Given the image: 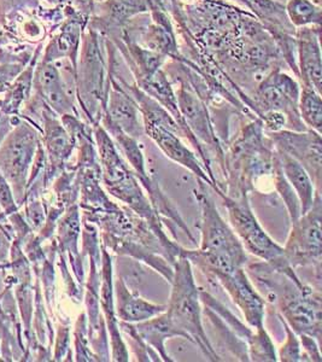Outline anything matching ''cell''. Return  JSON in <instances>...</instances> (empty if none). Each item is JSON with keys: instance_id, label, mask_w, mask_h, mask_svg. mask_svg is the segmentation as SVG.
<instances>
[{"instance_id": "1", "label": "cell", "mask_w": 322, "mask_h": 362, "mask_svg": "<svg viewBox=\"0 0 322 362\" xmlns=\"http://www.w3.org/2000/svg\"><path fill=\"white\" fill-rule=\"evenodd\" d=\"M202 180L196 191L202 209V243L198 250L180 249L182 256L197 264L201 271L210 276L215 272H226L244 267L248 261L245 247L228 223L216 209L213 198L208 194Z\"/></svg>"}, {"instance_id": "2", "label": "cell", "mask_w": 322, "mask_h": 362, "mask_svg": "<svg viewBox=\"0 0 322 362\" xmlns=\"http://www.w3.org/2000/svg\"><path fill=\"white\" fill-rule=\"evenodd\" d=\"M97 143L100 148V168L103 181L107 191L114 197L120 199L121 202L127 206L136 213L139 218L149 225L155 235L160 239L162 245L173 259V264L179 256L181 247L172 243L168 237L162 230V221L156 209L149 197L145 196L143 189L139 186V179L136 177L133 169L129 168L127 163L122 160L112 143L110 136L103 128H98L97 132Z\"/></svg>"}, {"instance_id": "3", "label": "cell", "mask_w": 322, "mask_h": 362, "mask_svg": "<svg viewBox=\"0 0 322 362\" xmlns=\"http://www.w3.org/2000/svg\"><path fill=\"white\" fill-rule=\"evenodd\" d=\"M173 267L172 293L165 314L209 360L221 361L222 358L216 354L203 329L201 291L194 281L190 259L179 254Z\"/></svg>"}, {"instance_id": "4", "label": "cell", "mask_w": 322, "mask_h": 362, "mask_svg": "<svg viewBox=\"0 0 322 362\" xmlns=\"http://www.w3.org/2000/svg\"><path fill=\"white\" fill-rule=\"evenodd\" d=\"M145 127L155 143L170 160L190 169L199 180L211 186L219 194L220 191L211 180L207 169L199 158L205 157V153L190 134L168 112L156 104H144Z\"/></svg>"}, {"instance_id": "5", "label": "cell", "mask_w": 322, "mask_h": 362, "mask_svg": "<svg viewBox=\"0 0 322 362\" xmlns=\"http://www.w3.org/2000/svg\"><path fill=\"white\" fill-rule=\"evenodd\" d=\"M221 197L223 198L225 206L227 208L233 230L236 232L243 247L254 255L266 261V264L272 266L278 272L284 273L296 281H301L294 268L289 264L284 247L275 243L267 235V232L262 228L256 216L252 213L248 194L233 198L222 194Z\"/></svg>"}, {"instance_id": "6", "label": "cell", "mask_w": 322, "mask_h": 362, "mask_svg": "<svg viewBox=\"0 0 322 362\" xmlns=\"http://www.w3.org/2000/svg\"><path fill=\"white\" fill-rule=\"evenodd\" d=\"M321 192L316 191L311 208L292 223V230L284 247L286 257L294 269L304 266L321 269Z\"/></svg>"}, {"instance_id": "7", "label": "cell", "mask_w": 322, "mask_h": 362, "mask_svg": "<svg viewBox=\"0 0 322 362\" xmlns=\"http://www.w3.org/2000/svg\"><path fill=\"white\" fill-rule=\"evenodd\" d=\"M37 133L27 124L17 126L0 148V170L11 182L17 201L23 194L29 165L37 146Z\"/></svg>"}, {"instance_id": "8", "label": "cell", "mask_w": 322, "mask_h": 362, "mask_svg": "<svg viewBox=\"0 0 322 362\" xmlns=\"http://www.w3.org/2000/svg\"><path fill=\"white\" fill-rule=\"evenodd\" d=\"M274 148L287 153L299 162L314 182L315 189L321 192L322 151L320 133L273 132L270 136Z\"/></svg>"}, {"instance_id": "9", "label": "cell", "mask_w": 322, "mask_h": 362, "mask_svg": "<svg viewBox=\"0 0 322 362\" xmlns=\"http://www.w3.org/2000/svg\"><path fill=\"white\" fill-rule=\"evenodd\" d=\"M110 133L117 140L121 150L124 151V156L127 157V160L132 165V169L139 181H141V184H143L146 191L149 192V199L153 203V208L156 209L158 214L165 215V218H169L172 223L182 228L184 232L190 237L191 240L194 242V238L191 235L189 227H186L184 220L180 218L178 211L174 209V206L170 204L169 201L167 199L165 194H162L160 187L155 182H153L149 174H146L144 156H143L139 145L136 143V138L127 136V134H124V133L114 127H110Z\"/></svg>"}, {"instance_id": "10", "label": "cell", "mask_w": 322, "mask_h": 362, "mask_svg": "<svg viewBox=\"0 0 322 362\" xmlns=\"http://www.w3.org/2000/svg\"><path fill=\"white\" fill-rule=\"evenodd\" d=\"M209 278L217 279L233 302L243 312L244 317L254 329L265 327V300L257 293L243 267L232 271L215 272Z\"/></svg>"}, {"instance_id": "11", "label": "cell", "mask_w": 322, "mask_h": 362, "mask_svg": "<svg viewBox=\"0 0 322 362\" xmlns=\"http://www.w3.org/2000/svg\"><path fill=\"white\" fill-rule=\"evenodd\" d=\"M180 110L182 112V119L185 121L187 128L190 132L193 134L194 138L198 140L199 144L204 148V146H209L217 157L221 167H223V153L222 146L219 143V140L213 132L210 122L208 119V114L205 109L198 99L194 98V95L181 92L180 93ZM205 150V148H204Z\"/></svg>"}, {"instance_id": "12", "label": "cell", "mask_w": 322, "mask_h": 362, "mask_svg": "<svg viewBox=\"0 0 322 362\" xmlns=\"http://www.w3.org/2000/svg\"><path fill=\"white\" fill-rule=\"evenodd\" d=\"M112 290L115 297V313L117 314L119 320L124 322L136 324L149 320L151 317H157L167 310V305H155L149 300L136 296V293L129 290L122 278L116 279L115 284L112 285Z\"/></svg>"}, {"instance_id": "13", "label": "cell", "mask_w": 322, "mask_h": 362, "mask_svg": "<svg viewBox=\"0 0 322 362\" xmlns=\"http://www.w3.org/2000/svg\"><path fill=\"white\" fill-rule=\"evenodd\" d=\"M136 332L141 339L151 346L161 358L162 361H174L165 350V341L173 337L187 338L186 334L174 325L167 314L162 313L157 317H151L149 320L141 321L134 324Z\"/></svg>"}, {"instance_id": "14", "label": "cell", "mask_w": 322, "mask_h": 362, "mask_svg": "<svg viewBox=\"0 0 322 362\" xmlns=\"http://www.w3.org/2000/svg\"><path fill=\"white\" fill-rule=\"evenodd\" d=\"M103 286H102V302L107 315V325L110 329L112 344V361H129V353L119 329V320L115 317L114 305V290H112V259L107 251L103 252Z\"/></svg>"}, {"instance_id": "15", "label": "cell", "mask_w": 322, "mask_h": 362, "mask_svg": "<svg viewBox=\"0 0 322 362\" xmlns=\"http://www.w3.org/2000/svg\"><path fill=\"white\" fill-rule=\"evenodd\" d=\"M275 151H277L278 160H279L282 174L286 177V180L289 181L290 185L292 186L299 199L302 215L306 214L314 202L315 194H316L314 182L304 167L294 160V157L290 156L278 148H275Z\"/></svg>"}, {"instance_id": "16", "label": "cell", "mask_w": 322, "mask_h": 362, "mask_svg": "<svg viewBox=\"0 0 322 362\" xmlns=\"http://www.w3.org/2000/svg\"><path fill=\"white\" fill-rule=\"evenodd\" d=\"M37 90L42 93L46 102L61 114L71 110V103L64 92L57 69L50 63L42 64L37 70Z\"/></svg>"}, {"instance_id": "17", "label": "cell", "mask_w": 322, "mask_h": 362, "mask_svg": "<svg viewBox=\"0 0 322 362\" xmlns=\"http://www.w3.org/2000/svg\"><path fill=\"white\" fill-rule=\"evenodd\" d=\"M109 127H114L127 136L136 138L141 134L136 105L126 95L114 93L109 109Z\"/></svg>"}, {"instance_id": "18", "label": "cell", "mask_w": 322, "mask_h": 362, "mask_svg": "<svg viewBox=\"0 0 322 362\" xmlns=\"http://www.w3.org/2000/svg\"><path fill=\"white\" fill-rule=\"evenodd\" d=\"M46 146L49 148L51 160L54 162H62L69 156L71 151V143L68 133L54 117L46 115Z\"/></svg>"}, {"instance_id": "19", "label": "cell", "mask_w": 322, "mask_h": 362, "mask_svg": "<svg viewBox=\"0 0 322 362\" xmlns=\"http://www.w3.org/2000/svg\"><path fill=\"white\" fill-rule=\"evenodd\" d=\"M32 76H33V68L30 66L25 70H22L21 74L15 78V81L11 83L10 88L6 90L8 95H6L4 103L1 104L3 112L6 114L17 112L22 102L29 97Z\"/></svg>"}, {"instance_id": "20", "label": "cell", "mask_w": 322, "mask_h": 362, "mask_svg": "<svg viewBox=\"0 0 322 362\" xmlns=\"http://www.w3.org/2000/svg\"><path fill=\"white\" fill-rule=\"evenodd\" d=\"M272 174H274V184H275L277 191L280 194L281 198L285 201L286 206L289 210L290 218H291V223H294L302 215L301 203H299V199H298L294 189H292V186L290 185L289 181L286 180V177L282 174L280 165H279V160H278L277 151H274Z\"/></svg>"}, {"instance_id": "21", "label": "cell", "mask_w": 322, "mask_h": 362, "mask_svg": "<svg viewBox=\"0 0 322 362\" xmlns=\"http://www.w3.org/2000/svg\"><path fill=\"white\" fill-rule=\"evenodd\" d=\"M322 104L320 95L311 88H304L301 98L302 119L313 131L320 133L322 122Z\"/></svg>"}, {"instance_id": "22", "label": "cell", "mask_w": 322, "mask_h": 362, "mask_svg": "<svg viewBox=\"0 0 322 362\" xmlns=\"http://www.w3.org/2000/svg\"><path fill=\"white\" fill-rule=\"evenodd\" d=\"M249 353L251 361H278L274 344L265 327L256 329L254 341L249 344Z\"/></svg>"}, {"instance_id": "23", "label": "cell", "mask_w": 322, "mask_h": 362, "mask_svg": "<svg viewBox=\"0 0 322 362\" xmlns=\"http://www.w3.org/2000/svg\"><path fill=\"white\" fill-rule=\"evenodd\" d=\"M281 324L284 326L286 332V341L284 346H281L279 351V358L282 362H299L303 361V353H302L301 341L298 334H294L292 329L287 325L281 315H279Z\"/></svg>"}, {"instance_id": "24", "label": "cell", "mask_w": 322, "mask_h": 362, "mask_svg": "<svg viewBox=\"0 0 322 362\" xmlns=\"http://www.w3.org/2000/svg\"><path fill=\"white\" fill-rule=\"evenodd\" d=\"M25 62L0 63V92H6L15 78L25 69Z\"/></svg>"}, {"instance_id": "25", "label": "cell", "mask_w": 322, "mask_h": 362, "mask_svg": "<svg viewBox=\"0 0 322 362\" xmlns=\"http://www.w3.org/2000/svg\"><path fill=\"white\" fill-rule=\"evenodd\" d=\"M0 204L10 214L16 210L11 189L8 186V181H5L4 177L1 175H0Z\"/></svg>"}, {"instance_id": "26", "label": "cell", "mask_w": 322, "mask_h": 362, "mask_svg": "<svg viewBox=\"0 0 322 362\" xmlns=\"http://www.w3.org/2000/svg\"><path fill=\"white\" fill-rule=\"evenodd\" d=\"M3 62H27V61H22L20 57H15L13 54H5L3 51H0V63Z\"/></svg>"}, {"instance_id": "27", "label": "cell", "mask_w": 322, "mask_h": 362, "mask_svg": "<svg viewBox=\"0 0 322 362\" xmlns=\"http://www.w3.org/2000/svg\"><path fill=\"white\" fill-rule=\"evenodd\" d=\"M1 6H4L5 4H8V6H13V5L17 4L20 0H1Z\"/></svg>"}, {"instance_id": "28", "label": "cell", "mask_w": 322, "mask_h": 362, "mask_svg": "<svg viewBox=\"0 0 322 362\" xmlns=\"http://www.w3.org/2000/svg\"><path fill=\"white\" fill-rule=\"evenodd\" d=\"M0 42H1V40H0Z\"/></svg>"}]
</instances>
